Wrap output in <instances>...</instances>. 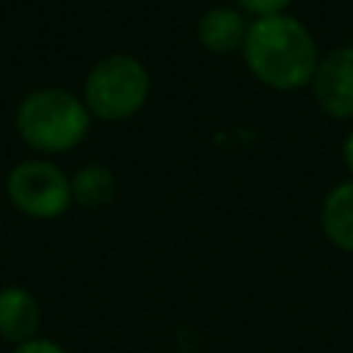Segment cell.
Masks as SVG:
<instances>
[{
	"label": "cell",
	"mask_w": 353,
	"mask_h": 353,
	"mask_svg": "<svg viewBox=\"0 0 353 353\" xmlns=\"http://www.w3.org/2000/svg\"><path fill=\"white\" fill-rule=\"evenodd\" d=\"M14 353H66L61 345H55V342H50V339H30V342H22V345H17V350Z\"/></svg>",
	"instance_id": "8fae6325"
},
{
	"label": "cell",
	"mask_w": 353,
	"mask_h": 353,
	"mask_svg": "<svg viewBox=\"0 0 353 353\" xmlns=\"http://www.w3.org/2000/svg\"><path fill=\"white\" fill-rule=\"evenodd\" d=\"M290 3L292 0H234V8H240L243 14H251L254 19H262V17L287 14Z\"/></svg>",
	"instance_id": "30bf717a"
},
{
	"label": "cell",
	"mask_w": 353,
	"mask_h": 353,
	"mask_svg": "<svg viewBox=\"0 0 353 353\" xmlns=\"http://www.w3.org/2000/svg\"><path fill=\"white\" fill-rule=\"evenodd\" d=\"M6 193L22 215L50 221L69 210L72 179L50 160H22L8 171Z\"/></svg>",
	"instance_id": "277c9868"
},
{
	"label": "cell",
	"mask_w": 353,
	"mask_h": 353,
	"mask_svg": "<svg viewBox=\"0 0 353 353\" xmlns=\"http://www.w3.org/2000/svg\"><path fill=\"white\" fill-rule=\"evenodd\" d=\"M342 160H345V168L350 171V179H353V130L342 141Z\"/></svg>",
	"instance_id": "7c38bea8"
},
{
	"label": "cell",
	"mask_w": 353,
	"mask_h": 353,
	"mask_svg": "<svg viewBox=\"0 0 353 353\" xmlns=\"http://www.w3.org/2000/svg\"><path fill=\"white\" fill-rule=\"evenodd\" d=\"M240 52L248 72L273 91L306 88L320 63L314 36L292 14L251 19Z\"/></svg>",
	"instance_id": "6da1fadb"
},
{
	"label": "cell",
	"mask_w": 353,
	"mask_h": 353,
	"mask_svg": "<svg viewBox=\"0 0 353 353\" xmlns=\"http://www.w3.org/2000/svg\"><path fill=\"white\" fill-rule=\"evenodd\" d=\"M152 77L146 66L124 52L99 58L83 83V105L102 121H124L149 99Z\"/></svg>",
	"instance_id": "3957f363"
},
{
	"label": "cell",
	"mask_w": 353,
	"mask_h": 353,
	"mask_svg": "<svg viewBox=\"0 0 353 353\" xmlns=\"http://www.w3.org/2000/svg\"><path fill=\"white\" fill-rule=\"evenodd\" d=\"M14 124L30 149L58 154L83 143L91 127V113L83 99L63 88H36L19 102Z\"/></svg>",
	"instance_id": "7a4b0ae2"
},
{
	"label": "cell",
	"mask_w": 353,
	"mask_h": 353,
	"mask_svg": "<svg viewBox=\"0 0 353 353\" xmlns=\"http://www.w3.org/2000/svg\"><path fill=\"white\" fill-rule=\"evenodd\" d=\"M39 303L22 287L0 290V336L8 342H30L39 328Z\"/></svg>",
	"instance_id": "ba28073f"
},
{
	"label": "cell",
	"mask_w": 353,
	"mask_h": 353,
	"mask_svg": "<svg viewBox=\"0 0 353 353\" xmlns=\"http://www.w3.org/2000/svg\"><path fill=\"white\" fill-rule=\"evenodd\" d=\"M309 88L325 116L353 119V44H342L323 55Z\"/></svg>",
	"instance_id": "5b68a950"
},
{
	"label": "cell",
	"mask_w": 353,
	"mask_h": 353,
	"mask_svg": "<svg viewBox=\"0 0 353 353\" xmlns=\"http://www.w3.org/2000/svg\"><path fill=\"white\" fill-rule=\"evenodd\" d=\"M248 25H251V19H245V14L240 8H234V6H212L199 17L196 36H199V44L207 52L229 55V52L243 50Z\"/></svg>",
	"instance_id": "8992f818"
},
{
	"label": "cell",
	"mask_w": 353,
	"mask_h": 353,
	"mask_svg": "<svg viewBox=\"0 0 353 353\" xmlns=\"http://www.w3.org/2000/svg\"><path fill=\"white\" fill-rule=\"evenodd\" d=\"M69 179H72V201L85 210H102L116 196V176L102 163H88L77 168V174Z\"/></svg>",
	"instance_id": "9c48e42d"
},
{
	"label": "cell",
	"mask_w": 353,
	"mask_h": 353,
	"mask_svg": "<svg viewBox=\"0 0 353 353\" xmlns=\"http://www.w3.org/2000/svg\"><path fill=\"white\" fill-rule=\"evenodd\" d=\"M320 229L334 248L353 254V179H345L325 193L320 204Z\"/></svg>",
	"instance_id": "52a82bcc"
}]
</instances>
